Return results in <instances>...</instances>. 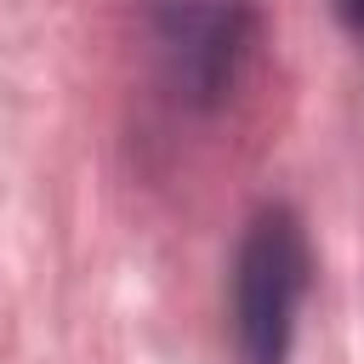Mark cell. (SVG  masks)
<instances>
[{
    "label": "cell",
    "mask_w": 364,
    "mask_h": 364,
    "mask_svg": "<svg viewBox=\"0 0 364 364\" xmlns=\"http://www.w3.org/2000/svg\"><path fill=\"white\" fill-rule=\"evenodd\" d=\"M307 284H313V250L301 216L290 205H262L239 233L228 279V324L239 364H290Z\"/></svg>",
    "instance_id": "cell-1"
},
{
    "label": "cell",
    "mask_w": 364,
    "mask_h": 364,
    "mask_svg": "<svg viewBox=\"0 0 364 364\" xmlns=\"http://www.w3.org/2000/svg\"><path fill=\"white\" fill-rule=\"evenodd\" d=\"M148 57L182 108H222L256 46L250 0H148Z\"/></svg>",
    "instance_id": "cell-2"
},
{
    "label": "cell",
    "mask_w": 364,
    "mask_h": 364,
    "mask_svg": "<svg viewBox=\"0 0 364 364\" xmlns=\"http://www.w3.org/2000/svg\"><path fill=\"white\" fill-rule=\"evenodd\" d=\"M330 6H336V23L347 28V40L364 51V0H330Z\"/></svg>",
    "instance_id": "cell-3"
}]
</instances>
